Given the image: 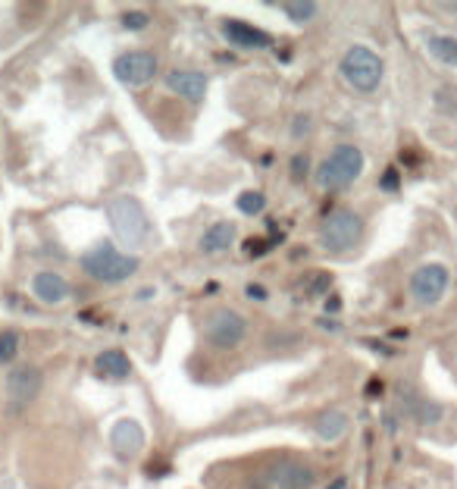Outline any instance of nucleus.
Wrapping results in <instances>:
<instances>
[{"mask_svg": "<svg viewBox=\"0 0 457 489\" xmlns=\"http://www.w3.org/2000/svg\"><path fill=\"white\" fill-rule=\"evenodd\" d=\"M79 267L88 279H97V283H107V285H116V283H126L128 276L138 273L142 260L135 258L128 252H120L113 242H97L91 244L85 254L79 258Z\"/></svg>", "mask_w": 457, "mask_h": 489, "instance_id": "obj_1", "label": "nucleus"}, {"mask_svg": "<svg viewBox=\"0 0 457 489\" xmlns=\"http://www.w3.org/2000/svg\"><path fill=\"white\" fill-rule=\"evenodd\" d=\"M110 220V229L126 248H142L151 238V217L144 211V204L135 195H113L104 204Z\"/></svg>", "mask_w": 457, "mask_h": 489, "instance_id": "obj_2", "label": "nucleus"}, {"mask_svg": "<svg viewBox=\"0 0 457 489\" xmlns=\"http://www.w3.org/2000/svg\"><path fill=\"white\" fill-rule=\"evenodd\" d=\"M363 167H367V157L357 144H338L332 148V154L320 163L316 170V182L320 189L326 191H336V189H348L351 182L363 176Z\"/></svg>", "mask_w": 457, "mask_h": 489, "instance_id": "obj_3", "label": "nucleus"}, {"mask_svg": "<svg viewBox=\"0 0 457 489\" xmlns=\"http://www.w3.org/2000/svg\"><path fill=\"white\" fill-rule=\"evenodd\" d=\"M342 79L348 82L351 89L360 91V95H373V91L383 85V75H385V63L376 50L363 48V44H354V48L345 50L342 63Z\"/></svg>", "mask_w": 457, "mask_h": 489, "instance_id": "obj_4", "label": "nucleus"}, {"mask_svg": "<svg viewBox=\"0 0 457 489\" xmlns=\"http://www.w3.org/2000/svg\"><path fill=\"white\" fill-rule=\"evenodd\" d=\"M360 236H363V220L351 207H336L332 213H326L323 226H320V244L329 254H348L351 248H357Z\"/></svg>", "mask_w": 457, "mask_h": 489, "instance_id": "obj_5", "label": "nucleus"}, {"mask_svg": "<svg viewBox=\"0 0 457 489\" xmlns=\"http://www.w3.org/2000/svg\"><path fill=\"white\" fill-rule=\"evenodd\" d=\"M248 336V320L232 307H213L204 317V339L216 352H232L238 348Z\"/></svg>", "mask_w": 457, "mask_h": 489, "instance_id": "obj_6", "label": "nucleus"}, {"mask_svg": "<svg viewBox=\"0 0 457 489\" xmlns=\"http://www.w3.org/2000/svg\"><path fill=\"white\" fill-rule=\"evenodd\" d=\"M157 54L151 50H126L113 60V75L120 85L126 89H144L148 82H154L157 75Z\"/></svg>", "mask_w": 457, "mask_h": 489, "instance_id": "obj_7", "label": "nucleus"}, {"mask_svg": "<svg viewBox=\"0 0 457 489\" xmlns=\"http://www.w3.org/2000/svg\"><path fill=\"white\" fill-rule=\"evenodd\" d=\"M448 283H451V273L445 264L438 260H430V264H420L410 276V295L417 305H438L442 295L448 292Z\"/></svg>", "mask_w": 457, "mask_h": 489, "instance_id": "obj_8", "label": "nucleus"}, {"mask_svg": "<svg viewBox=\"0 0 457 489\" xmlns=\"http://www.w3.org/2000/svg\"><path fill=\"white\" fill-rule=\"evenodd\" d=\"M41 383H44V376H41L38 367L32 364H19L13 367L7 374V399L13 408H22L28 405V401H35V395L41 392Z\"/></svg>", "mask_w": 457, "mask_h": 489, "instance_id": "obj_9", "label": "nucleus"}, {"mask_svg": "<svg viewBox=\"0 0 457 489\" xmlns=\"http://www.w3.org/2000/svg\"><path fill=\"white\" fill-rule=\"evenodd\" d=\"M167 89L179 95L182 101L201 104L204 95H207V75L198 73V69H173L167 75Z\"/></svg>", "mask_w": 457, "mask_h": 489, "instance_id": "obj_10", "label": "nucleus"}, {"mask_svg": "<svg viewBox=\"0 0 457 489\" xmlns=\"http://www.w3.org/2000/svg\"><path fill=\"white\" fill-rule=\"evenodd\" d=\"M32 295L41 305H63L73 295L66 276H60L57 270H38L32 276Z\"/></svg>", "mask_w": 457, "mask_h": 489, "instance_id": "obj_11", "label": "nucleus"}, {"mask_svg": "<svg viewBox=\"0 0 457 489\" xmlns=\"http://www.w3.org/2000/svg\"><path fill=\"white\" fill-rule=\"evenodd\" d=\"M222 38L232 44V48L242 50H263L269 48V35L263 28H254L244 19H226L222 22Z\"/></svg>", "mask_w": 457, "mask_h": 489, "instance_id": "obj_12", "label": "nucleus"}, {"mask_svg": "<svg viewBox=\"0 0 457 489\" xmlns=\"http://www.w3.org/2000/svg\"><path fill=\"white\" fill-rule=\"evenodd\" d=\"M316 470L304 462H285L273 470V489H314Z\"/></svg>", "mask_w": 457, "mask_h": 489, "instance_id": "obj_13", "label": "nucleus"}, {"mask_svg": "<svg viewBox=\"0 0 457 489\" xmlns=\"http://www.w3.org/2000/svg\"><path fill=\"white\" fill-rule=\"evenodd\" d=\"M110 446L120 458H135L144 446V430L135 421H120L110 433Z\"/></svg>", "mask_w": 457, "mask_h": 489, "instance_id": "obj_14", "label": "nucleus"}, {"mask_svg": "<svg viewBox=\"0 0 457 489\" xmlns=\"http://www.w3.org/2000/svg\"><path fill=\"white\" fill-rule=\"evenodd\" d=\"M401 408H404V415L410 417V421H417V423H436L438 417H442V405L432 399H426V395L420 392H404L401 389Z\"/></svg>", "mask_w": 457, "mask_h": 489, "instance_id": "obj_15", "label": "nucleus"}, {"mask_svg": "<svg viewBox=\"0 0 457 489\" xmlns=\"http://www.w3.org/2000/svg\"><path fill=\"white\" fill-rule=\"evenodd\" d=\"M236 223L232 220H220V223L207 226L201 236V252L204 254H220V252H228L232 242H236Z\"/></svg>", "mask_w": 457, "mask_h": 489, "instance_id": "obj_16", "label": "nucleus"}, {"mask_svg": "<svg viewBox=\"0 0 457 489\" xmlns=\"http://www.w3.org/2000/svg\"><path fill=\"white\" fill-rule=\"evenodd\" d=\"M95 367H97V374H101L104 380H113V383L128 380V374H132V361H128L120 348H110V352L97 354Z\"/></svg>", "mask_w": 457, "mask_h": 489, "instance_id": "obj_17", "label": "nucleus"}, {"mask_svg": "<svg viewBox=\"0 0 457 489\" xmlns=\"http://www.w3.org/2000/svg\"><path fill=\"white\" fill-rule=\"evenodd\" d=\"M426 50L432 60H438L442 66L457 69V38L454 35H430L426 38Z\"/></svg>", "mask_w": 457, "mask_h": 489, "instance_id": "obj_18", "label": "nucleus"}, {"mask_svg": "<svg viewBox=\"0 0 457 489\" xmlns=\"http://www.w3.org/2000/svg\"><path fill=\"white\" fill-rule=\"evenodd\" d=\"M314 430L323 442L342 439V433L348 430V415H342V411H326V415H320L314 421Z\"/></svg>", "mask_w": 457, "mask_h": 489, "instance_id": "obj_19", "label": "nucleus"}, {"mask_svg": "<svg viewBox=\"0 0 457 489\" xmlns=\"http://www.w3.org/2000/svg\"><path fill=\"white\" fill-rule=\"evenodd\" d=\"M279 10H283L285 16H289L291 22H298V26H304V22H310L316 13H320V7L316 4H279Z\"/></svg>", "mask_w": 457, "mask_h": 489, "instance_id": "obj_20", "label": "nucleus"}, {"mask_svg": "<svg viewBox=\"0 0 457 489\" xmlns=\"http://www.w3.org/2000/svg\"><path fill=\"white\" fill-rule=\"evenodd\" d=\"M19 333L16 330H4L0 333V364H10V361L19 354Z\"/></svg>", "mask_w": 457, "mask_h": 489, "instance_id": "obj_21", "label": "nucleus"}, {"mask_svg": "<svg viewBox=\"0 0 457 489\" xmlns=\"http://www.w3.org/2000/svg\"><path fill=\"white\" fill-rule=\"evenodd\" d=\"M263 207H267V198H263V191H244V195L238 198V211L248 213V217L260 213Z\"/></svg>", "mask_w": 457, "mask_h": 489, "instance_id": "obj_22", "label": "nucleus"}, {"mask_svg": "<svg viewBox=\"0 0 457 489\" xmlns=\"http://www.w3.org/2000/svg\"><path fill=\"white\" fill-rule=\"evenodd\" d=\"M310 176V160L307 154H295V160H291V179L295 182H301V179Z\"/></svg>", "mask_w": 457, "mask_h": 489, "instance_id": "obj_23", "label": "nucleus"}, {"mask_svg": "<svg viewBox=\"0 0 457 489\" xmlns=\"http://www.w3.org/2000/svg\"><path fill=\"white\" fill-rule=\"evenodd\" d=\"M151 16L148 13H126L122 16V26L132 28V32H142V28H148Z\"/></svg>", "mask_w": 457, "mask_h": 489, "instance_id": "obj_24", "label": "nucleus"}, {"mask_svg": "<svg viewBox=\"0 0 457 489\" xmlns=\"http://www.w3.org/2000/svg\"><path fill=\"white\" fill-rule=\"evenodd\" d=\"M244 292H248L251 301H267V289H263V285H254V283H251L248 289H244Z\"/></svg>", "mask_w": 457, "mask_h": 489, "instance_id": "obj_25", "label": "nucleus"}, {"mask_svg": "<svg viewBox=\"0 0 457 489\" xmlns=\"http://www.w3.org/2000/svg\"><path fill=\"white\" fill-rule=\"evenodd\" d=\"M395 185H398V170H395V167H391V170L389 173H385V179H383V189H395Z\"/></svg>", "mask_w": 457, "mask_h": 489, "instance_id": "obj_26", "label": "nucleus"}, {"mask_svg": "<svg viewBox=\"0 0 457 489\" xmlns=\"http://www.w3.org/2000/svg\"><path fill=\"white\" fill-rule=\"evenodd\" d=\"M438 10H442V13H451V16H457V0L454 4H436Z\"/></svg>", "mask_w": 457, "mask_h": 489, "instance_id": "obj_27", "label": "nucleus"}, {"mask_svg": "<svg viewBox=\"0 0 457 489\" xmlns=\"http://www.w3.org/2000/svg\"><path fill=\"white\" fill-rule=\"evenodd\" d=\"M454 213H457V207H454Z\"/></svg>", "mask_w": 457, "mask_h": 489, "instance_id": "obj_28", "label": "nucleus"}]
</instances>
